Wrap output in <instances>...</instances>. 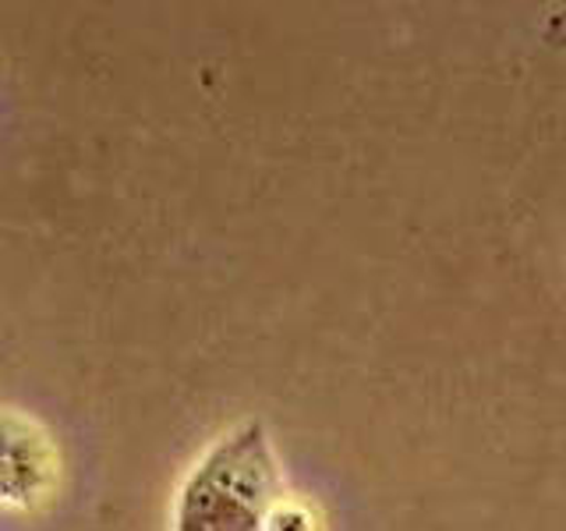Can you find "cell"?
<instances>
[{
  "instance_id": "obj_1",
  "label": "cell",
  "mask_w": 566,
  "mask_h": 531,
  "mask_svg": "<svg viewBox=\"0 0 566 531\" xmlns=\"http://www.w3.org/2000/svg\"><path fill=\"white\" fill-rule=\"evenodd\" d=\"M283 496L270 429L244 418L217 436L185 471L174 492L170 531H262Z\"/></svg>"
},
{
  "instance_id": "obj_2",
  "label": "cell",
  "mask_w": 566,
  "mask_h": 531,
  "mask_svg": "<svg viewBox=\"0 0 566 531\" xmlns=\"http://www.w3.org/2000/svg\"><path fill=\"white\" fill-rule=\"evenodd\" d=\"M57 486V454L46 433L18 412H0V507L35 510Z\"/></svg>"
},
{
  "instance_id": "obj_3",
  "label": "cell",
  "mask_w": 566,
  "mask_h": 531,
  "mask_svg": "<svg viewBox=\"0 0 566 531\" xmlns=\"http://www.w3.org/2000/svg\"><path fill=\"white\" fill-rule=\"evenodd\" d=\"M262 531H323V521H318V513L308 500L283 492L270 507V513H265Z\"/></svg>"
}]
</instances>
